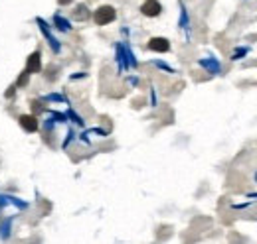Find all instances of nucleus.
<instances>
[{"label": "nucleus", "mask_w": 257, "mask_h": 244, "mask_svg": "<svg viewBox=\"0 0 257 244\" xmlns=\"http://www.w3.org/2000/svg\"><path fill=\"white\" fill-rule=\"evenodd\" d=\"M115 16H117V12H115V8H113V6H101V8H97L95 10L93 20H95L97 26H105V24L113 22V20H115Z\"/></svg>", "instance_id": "f257e3e1"}, {"label": "nucleus", "mask_w": 257, "mask_h": 244, "mask_svg": "<svg viewBox=\"0 0 257 244\" xmlns=\"http://www.w3.org/2000/svg\"><path fill=\"white\" fill-rule=\"evenodd\" d=\"M162 6L159 0H147L143 6H141V12L145 14V16H149V18H157L159 14H161Z\"/></svg>", "instance_id": "f03ea898"}, {"label": "nucleus", "mask_w": 257, "mask_h": 244, "mask_svg": "<svg viewBox=\"0 0 257 244\" xmlns=\"http://www.w3.org/2000/svg\"><path fill=\"white\" fill-rule=\"evenodd\" d=\"M36 22H38V26H40V30H42V34L46 36V40L50 42V46H52V50H54V52H60V44H58V40H56V38H54V36L50 34V30H48V24H46V22H44L42 18H38Z\"/></svg>", "instance_id": "7ed1b4c3"}, {"label": "nucleus", "mask_w": 257, "mask_h": 244, "mask_svg": "<svg viewBox=\"0 0 257 244\" xmlns=\"http://www.w3.org/2000/svg\"><path fill=\"white\" fill-rule=\"evenodd\" d=\"M149 50L159 52V54H164V52H168V50H170V44H168V40H166V38H153V40L149 42Z\"/></svg>", "instance_id": "20e7f679"}, {"label": "nucleus", "mask_w": 257, "mask_h": 244, "mask_svg": "<svg viewBox=\"0 0 257 244\" xmlns=\"http://www.w3.org/2000/svg\"><path fill=\"white\" fill-rule=\"evenodd\" d=\"M40 69H42V54L40 52H34L32 56L28 58L26 71H30V75H32V73H40Z\"/></svg>", "instance_id": "39448f33"}, {"label": "nucleus", "mask_w": 257, "mask_h": 244, "mask_svg": "<svg viewBox=\"0 0 257 244\" xmlns=\"http://www.w3.org/2000/svg\"><path fill=\"white\" fill-rule=\"evenodd\" d=\"M18 120H20V126L26 132H36L38 130V120H36V116H32V114H22Z\"/></svg>", "instance_id": "423d86ee"}, {"label": "nucleus", "mask_w": 257, "mask_h": 244, "mask_svg": "<svg viewBox=\"0 0 257 244\" xmlns=\"http://www.w3.org/2000/svg\"><path fill=\"white\" fill-rule=\"evenodd\" d=\"M73 18H75V20H87V18H89L87 8H85L83 4H79V6H77V10L73 12Z\"/></svg>", "instance_id": "0eeeda50"}, {"label": "nucleus", "mask_w": 257, "mask_h": 244, "mask_svg": "<svg viewBox=\"0 0 257 244\" xmlns=\"http://www.w3.org/2000/svg\"><path fill=\"white\" fill-rule=\"evenodd\" d=\"M54 24H56V28H60L62 32L69 30V24H67V20H64L62 16H54Z\"/></svg>", "instance_id": "6e6552de"}, {"label": "nucleus", "mask_w": 257, "mask_h": 244, "mask_svg": "<svg viewBox=\"0 0 257 244\" xmlns=\"http://www.w3.org/2000/svg\"><path fill=\"white\" fill-rule=\"evenodd\" d=\"M28 79H30V71H22V75H20L18 81H16V85H18V87H26V85H28Z\"/></svg>", "instance_id": "1a4fd4ad"}, {"label": "nucleus", "mask_w": 257, "mask_h": 244, "mask_svg": "<svg viewBox=\"0 0 257 244\" xmlns=\"http://www.w3.org/2000/svg\"><path fill=\"white\" fill-rule=\"evenodd\" d=\"M32 108L36 110V112H38V110H42L44 106H42V102H40V100H32Z\"/></svg>", "instance_id": "9d476101"}, {"label": "nucleus", "mask_w": 257, "mask_h": 244, "mask_svg": "<svg viewBox=\"0 0 257 244\" xmlns=\"http://www.w3.org/2000/svg\"><path fill=\"white\" fill-rule=\"evenodd\" d=\"M14 89H16V87H10V89L6 91V96H14Z\"/></svg>", "instance_id": "9b49d317"}, {"label": "nucleus", "mask_w": 257, "mask_h": 244, "mask_svg": "<svg viewBox=\"0 0 257 244\" xmlns=\"http://www.w3.org/2000/svg\"><path fill=\"white\" fill-rule=\"evenodd\" d=\"M58 2H60V4H62V6H67V4H71V2H73V0H58Z\"/></svg>", "instance_id": "f8f14e48"}]
</instances>
